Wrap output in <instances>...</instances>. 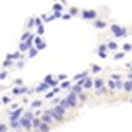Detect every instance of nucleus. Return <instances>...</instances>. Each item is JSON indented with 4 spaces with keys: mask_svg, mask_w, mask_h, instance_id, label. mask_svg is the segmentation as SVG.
<instances>
[{
    "mask_svg": "<svg viewBox=\"0 0 132 132\" xmlns=\"http://www.w3.org/2000/svg\"><path fill=\"white\" fill-rule=\"evenodd\" d=\"M51 114H53V118H55V122H62L63 120V114H65V109L62 108L60 104H55L53 108L50 109Z\"/></svg>",
    "mask_w": 132,
    "mask_h": 132,
    "instance_id": "1",
    "label": "nucleus"
},
{
    "mask_svg": "<svg viewBox=\"0 0 132 132\" xmlns=\"http://www.w3.org/2000/svg\"><path fill=\"white\" fill-rule=\"evenodd\" d=\"M35 35H37V34H34L30 39H27V41H21L20 46H18V50H20L21 53H28V50L35 46V44H34V41H35Z\"/></svg>",
    "mask_w": 132,
    "mask_h": 132,
    "instance_id": "2",
    "label": "nucleus"
},
{
    "mask_svg": "<svg viewBox=\"0 0 132 132\" xmlns=\"http://www.w3.org/2000/svg\"><path fill=\"white\" fill-rule=\"evenodd\" d=\"M111 32L114 37H127V28L125 27H120V25H111Z\"/></svg>",
    "mask_w": 132,
    "mask_h": 132,
    "instance_id": "3",
    "label": "nucleus"
},
{
    "mask_svg": "<svg viewBox=\"0 0 132 132\" xmlns=\"http://www.w3.org/2000/svg\"><path fill=\"white\" fill-rule=\"evenodd\" d=\"M81 18H83V20H86V21H95V20H97V11L85 9V11H81Z\"/></svg>",
    "mask_w": 132,
    "mask_h": 132,
    "instance_id": "4",
    "label": "nucleus"
},
{
    "mask_svg": "<svg viewBox=\"0 0 132 132\" xmlns=\"http://www.w3.org/2000/svg\"><path fill=\"white\" fill-rule=\"evenodd\" d=\"M23 108H16V109H12V111H9V122H12V120H20L21 116H23Z\"/></svg>",
    "mask_w": 132,
    "mask_h": 132,
    "instance_id": "5",
    "label": "nucleus"
},
{
    "mask_svg": "<svg viewBox=\"0 0 132 132\" xmlns=\"http://www.w3.org/2000/svg\"><path fill=\"white\" fill-rule=\"evenodd\" d=\"M20 123H21V129H23V130H32V129H34L32 120H30V118H27V116H21Z\"/></svg>",
    "mask_w": 132,
    "mask_h": 132,
    "instance_id": "6",
    "label": "nucleus"
},
{
    "mask_svg": "<svg viewBox=\"0 0 132 132\" xmlns=\"http://www.w3.org/2000/svg\"><path fill=\"white\" fill-rule=\"evenodd\" d=\"M78 99H79V95L78 93H74V92H69V95H67V101L71 104V109H74L76 106H78Z\"/></svg>",
    "mask_w": 132,
    "mask_h": 132,
    "instance_id": "7",
    "label": "nucleus"
},
{
    "mask_svg": "<svg viewBox=\"0 0 132 132\" xmlns=\"http://www.w3.org/2000/svg\"><path fill=\"white\" fill-rule=\"evenodd\" d=\"M50 88H51V85H50V83L42 81L41 85H39V86H35V88H34V90H35V93H46V92L50 90Z\"/></svg>",
    "mask_w": 132,
    "mask_h": 132,
    "instance_id": "8",
    "label": "nucleus"
},
{
    "mask_svg": "<svg viewBox=\"0 0 132 132\" xmlns=\"http://www.w3.org/2000/svg\"><path fill=\"white\" fill-rule=\"evenodd\" d=\"M41 120H42V122H46V123H50V125L55 122V118H53V114H51L50 109H48V111H44V113L41 114Z\"/></svg>",
    "mask_w": 132,
    "mask_h": 132,
    "instance_id": "9",
    "label": "nucleus"
},
{
    "mask_svg": "<svg viewBox=\"0 0 132 132\" xmlns=\"http://www.w3.org/2000/svg\"><path fill=\"white\" fill-rule=\"evenodd\" d=\"M34 44H35V48H37L39 51L46 50V46H48V44H46V42L41 39V35H35V41H34Z\"/></svg>",
    "mask_w": 132,
    "mask_h": 132,
    "instance_id": "10",
    "label": "nucleus"
},
{
    "mask_svg": "<svg viewBox=\"0 0 132 132\" xmlns=\"http://www.w3.org/2000/svg\"><path fill=\"white\" fill-rule=\"evenodd\" d=\"M25 93H28V88H25L23 85H21V86H14V88H12V95H25Z\"/></svg>",
    "mask_w": 132,
    "mask_h": 132,
    "instance_id": "11",
    "label": "nucleus"
},
{
    "mask_svg": "<svg viewBox=\"0 0 132 132\" xmlns=\"http://www.w3.org/2000/svg\"><path fill=\"white\" fill-rule=\"evenodd\" d=\"M97 53H99L101 58H106V56H108V44H101L99 50H97Z\"/></svg>",
    "mask_w": 132,
    "mask_h": 132,
    "instance_id": "12",
    "label": "nucleus"
},
{
    "mask_svg": "<svg viewBox=\"0 0 132 132\" xmlns=\"http://www.w3.org/2000/svg\"><path fill=\"white\" fill-rule=\"evenodd\" d=\"M5 58H11V60H23V53L18 50L16 53H9V55H7Z\"/></svg>",
    "mask_w": 132,
    "mask_h": 132,
    "instance_id": "13",
    "label": "nucleus"
},
{
    "mask_svg": "<svg viewBox=\"0 0 132 132\" xmlns=\"http://www.w3.org/2000/svg\"><path fill=\"white\" fill-rule=\"evenodd\" d=\"M83 86H85V90L93 88V79H92V78H85V79H83Z\"/></svg>",
    "mask_w": 132,
    "mask_h": 132,
    "instance_id": "14",
    "label": "nucleus"
},
{
    "mask_svg": "<svg viewBox=\"0 0 132 132\" xmlns=\"http://www.w3.org/2000/svg\"><path fill=\"white\" fill-rule=\"evenodd\" d=\"M85 78H88V71H85V72H79V74H76V76H74V81H83Z\"/></svg>",
    "mask_w": 132,
    "mask_h": 132,
    "instance_id": "15",
    "label": "nucleus"
},
{
    "mask_svg": "<svg viewBox=\"0 0 132 132\" xmlns=\"http://www.w3.org/2000/svg\"><path fill=\"white\" fill-rule=\"evenodd\" d=\"M37 53H39V50H37V48L34 46V48H30V50H28L27 56H28V58H35V56H37Z\"/></svg>",
    "mask_w": 132,
    "mask_h": 132,
    "instance_id": "16",
    "label": "nucleus"
},
{
    "mask_svg": "<svg viewBox=\"0 0 132 132\" xmlns=\"http://www.w3.org/2000/svg\"><path fill=\"white\" fill-rule=\"evenodd\" d=\"M58 104H60L65 111H67V109H71V104H69V101H67V97H65V99H60V102H58Z\"/></svg>",
    "mask_w": 132,
    "mask_h": 132,
    "instance_id": "17",
    "label": "nucleus"
},
{
    "mask_svg": "<svg viewBox=\"0 0 132 132\" xmlns=\"http://www.w3.org/2000/svg\"><path fill=\"white\" fill-rule=\"evenodd\" d=\"M41 123H42L41 116H35V118L32 120V125H34V129H39V127H41Z\"/></svg>",
    "mask_w": 132,
    "mask_h": 132,
    "instance_id": "18",
    "label": "nucleus"
},
{
    "mask_svg": "<svg viewBox=\"0 0 132 132\" xmlns=\"http://www.w3.org/2000/svg\"><path fill=\"white\" fill-rule=\"evenodd\" d=\"M93 27H95V28H106V21L95 20V21H93Z\"/></svg>",
    "mask_w": 132,
    "mask_h": 132,
    "instance_id": "19",
    "label": "nucleus"
},
{
    "mask_svg": "<svg viewBox=\"0 0 132 132\" xmlns=\"http://www.w3.org/2000/svg\"><path fill=\"white\" fill-rule=\"evenodd\" d=\"M12 65H14V60H11V58H5L4 63H2V67H4V69H9V67H12Z\"/></svg>",
    "mask_w": 132,
    "mask_h": 132,
    "instance_id": "20",
    "label": "nucleus"
},
{
    "mask_svg": "<svg viewBox=\"0 0 132 132\" xmlns=\"http://www.w3.org/2000/svg\"><path fill=\"white\" fill-rule=\"evenodd\" d=\"M9 125L14 129V130H20L21 129V123H20V120H12V122H9Z\"/></svg>",
    "mask_w": 132,
    "mask_h": 132,
    "instance_id": "21",
    "label": "nucleus"
},
{
    "mask_svg": "<svg viewBox=\"0 0 132 132\" xmlns=\"http://www.w3.org/2000/svg\"><path fill=\"white\" fill-rule=\"evenodd\" d=\"M50 129H51V125H50V123H46V122H42L41 127H39V130H41V132H50Z\"/></svg>",
    "mask_w": 132,
    "mask_h": 132,
    "instance_id": "22",
    "label": "nucleus"
},
{
    "mask_svg": "<svg viewBox=\"0 0 132 132\" xmlns=\"http://www.w3.org/2000/svg\"><path fill=\"white\" fill-rule=\"evenodd\" d=\"M93 88H95V90L104 88V81H102V79H95V81H93Z\"/></svg>",
    "mask_w": 132,
    "mask_h": 132,
    "instance_id": "23",
    "label": "nucleus"
},
{
    "mask_svg": "<svg viewBox=\"0 0 132 132\" xmlns=\"http://www.w3.org/2000/svg\"><path fill=\"white\" fill-rule=\"evenodd\" d=\"M63 11V4H53V12H62Z\"/></svg>",
    "mask_w": 132,
    "mask_h": 132,
    "instance_id": "24",
    "label": "nucleus"
},
{
    "mask_svg": "<svg viewBox=\"0 0 132 132\" xmlns=\"http://www.w3.org/2000/svg\"><path fill=\"white\" fill-rule=\"evenodd\" d=\"M71 81H67V79H65V81H60V88H65V90H71Z\"/></svg>",
    "mask_w": 132,
    "mask_h": 132,
    "instance_id": "25",
    "label": "nucleus"
},
{
    "mask_svg": "<svg viewBox=\"0 0 132 132\" xmlns=\"http://www.w3.org/2000/svg\"><path fill=\"white\" fill-rule=\"evenodd\" d=\"M30 106H32V109H39V108L42 106V101H32Z\"/></svg>",
    "mask_w": 132,
    "mask_h": 132,
    "instance_id": "26",
    "label": "nucleus"
},
{
    "mask_svg": "<svg viewBox=\"0 0 132 132\" xmlns=\"http://www.w3.org/2000/svg\"><path fill=\"white\" fill-rule=\"evenodd\" d=\"M123 90L125 92H132V81L129 79L127 83H123Z\"/></svg>",
    "mask_w": 132,
    "mask_h": 132,
    "instance_id": "27",
    "label": "nucleus"
},
{
    "mask_svg": "<svg viewBox=\"0 0 132 132\" xmlns=\"http://www.w3.org/2000/svg\"><path fill=\"white\" fill-rule=\"evenodd\" d=\"M108 50H111V51H116L118 50V44H116V42H108Z\"/></svg>",
    "mask_w": 132,
    "mask_h": 132,
    "instance_id": "28",
    "label": "nucleus"
},
{
    "mask_svg": "<svg viewBox=\"0 0 132 132\" xmlns=\"http://www.w3.org/2000/svg\"><path fill=\"white\" fill-rule=\"evenodd\" d=\"M108 88H109V90H116V81H114V79H109V81H108Z\"/></svg>",
    "mask_w": 132,
    "mask_h": 132,
    "instance_id": "29",
    "label": "nucleus"
},
{
    "mask_svg": "<svg viewBox=\"0 0 132 132\" xmlns=\"http://www.w3.org/2000/svg\"><path fill=\"white\" fill-rule=\"evenodd\" d=\"M123 56H125V51H118V53L114 55V60H122Z\"/></svg>",
    "mask_w": 132,
    "mask_h": 132,
    "instance_id": "30",
    "label": "nucleus"
},
{
    "mask_svg": "<svg viewBox=\"0 0 132 132\" xmlns=\"http://www.w3.org/2000/svg\"><path fill=\"white\" fill-rule=\"evenodd\" d=\"M34 25H35V18H30V20L27 21V28H32Z\"/></svg>",
    "mask_w": 132,
    "mask_h": 132,
    "instance_id": "31",
    "label": "nucleus"
},
{
    "mask_svg": "<svg viewBox=\"0 0 132 132\" xmlns=\"http://www.w3.org/2000/svg\"><path fill=\"white\" fill-rule=\"evenodd\" d=\"M0 132H9V127H7V123H0Z\"/></svg>",
    "mask_w": 132,
    "mask_h": 132,
    "instance_id": "32",
    "label": "nucleus"
},
{
    "mask_svg": "<svg viewBox=\"0 0 132 132\" xmlns=\"http://www.w3.org/2000/svg\"><path fill=\"white\" fill-rule=\"evenodd\" d=\"M123 51H125V53H127V51H132V44H129V42L123 44Z\"/></svg>",
    "mask_w": 132,
    "mask_h": 132,
    "instance_id": "33",
    "label": "nucleus"
},
{
    "mask_svg": "<svg viewBox=\"0 0 132 132\" xmlns=\"http://www.w3.org/2000/svg\"><path fill=\"white\" fill-rule=\"evenodd\" d=\"M2 104H5V106L11 104V97H7V95H5V97H2Z\"/></svg>",
    "mask_w": 132,
    "mask_h": 132,
    "instance_id": "34",
    "label": "nucleus"
},
{
    "mask_svg": "<svg viewBox=\"0 0 132 132\" xmlns=\"http://www.w3.org/2000/svg\"><path fill=\"white\" fill-rule=\"evenodd\" d=\"M102 69L101 67H99V65H92V72H95V74H97V72H101Z\"/></svg>",
    "mask_w": 132,
    "mask_h": 132,
    "instance_id": "35",
    "label": "nucleus"
},
{
    "mask_svg": "<svg viewBox=\"0 0 132 132\" xmlns=\"http://www.w3.org/2000/svg\"><path fill=\"white\" fill-rule=\"evenodd\" d=\"M16 67H18V69H23V67H25V62H23V60H18V62H16Z\"/></svg>",
    "mask_w": 132,
    "mask_h": 132,
    "instance_id": "36",
    "label": "nucleus"
},
{
    "mask_svg": "<svg viewBox=\"0 0 132 132\" xmlns=\"http://www.w3.org/2000/svg\"><path fill=\"white\" fill-rule=\"evenodd\" d=\"M78 12H79L78 7H71V14H72V16H78Z\"/></svg>",
    "mask_w": 132,
    "mask_h": 132,
    "instance_id": "37",
    "label": "nucleus"
},
{
    "mask_svg": "<svg viewBox=\"0 0 132 132\" xmlns=\"http://www.w3.org/2000/svg\"><path fill=\"white\" fill-rule=\"evenodd\" d=\"M14 85H16V86H21V85H23V79L16 78V79H14Z\"/></svg>",
    "mask_w": 132,
    "mask_h": 132,
    "instance_id": "38",
    "label": "nucleus"
},
{
    "mask_svg": "<svg viewBox=\"0 0 132 132\" xmlns=\"http://www.w3.org/2000/svg\"><path fill=\"white\" fill-rule=\"evenodd\" d=\"M5 78H7V71H2V72H0V79H2V81H4V79H5Z\"/></svg>",
    "mask_w": 132,
    "mask_h": 132,
    "instance_id": "39",
    "label": "nucleus"
},
{
    "mask_svg": "<svg viewBox=\"0 0 132 132\" xmlns=\"http://www.w3.org/2000/svg\"><path fill=\"white\" fill-rule=\"evenodd\" d=\"M111 79H114V81H120L122 78H120V74H113V76H111Z\"/></svg>",
    "mask_w": 132,
    "mask_h": 132,
    "instance_id": "40",
    "label": "nucleus"
},
{
    "mask_svg": "<svg viewBox=\"0 0 132 132\" xmlns=\"http://www.w3.org/2000/svg\"><path fill=\"white\" fill-rule=\"evenodd\" d=\"M71 18H72L71 12H69V14H63V16H62V20H71Z\"/></svg>",
    "mask_w": 132,
    "mask_h": 132,
    "instance_id": "41",
    "label": "nucleus"
},
{
    "mask_svg": "<svg viewBox=\"0 0 132 132\" xmlns=\"http://www.w3.org/2000/svg\"><path fill=\"white\" fill-rule=\"evenodd\" d=\"M65 79H67V76H65V74H60V76H58V81H65Z\"/></svg>",
    "mask_w": 132,
    "mask_h": 132,
    "instance_id": "42",
    "label": "nucleus"
},
{
    "mask_svg": "<svg viewBox=\"0 0 132 132\" xmlns=\"http://www.w3.org/2000/svg\"><path fill=\"white\" fill-rule=\"evenodd\" d=\"M9 132H18V130H9Z\"/></svg>",
    "mask_w": 132,
    "mask_h": 132,
    "instance_id": "43",
    "label": "nucleus"
},
{
    "mask_svg": "<svg viewBox=\"0 0 132 132\" xmlns=\"http://www.w3.org/2000/svg\"><path fill=\"white\" fill-rule=\"evenodd\" d=\"M0 106H2V99H0Z\"/></svg>",
    "mask_w": 132,
    "mask_h": 132,
    "instance_id": "44",
    "label": "nucleus"
},
{
    "mask_svg": "<svg viewBox=\"0 0 132 132\" xmlns=\"http://www.w3.org/2000/svg\"><path fill=\"white\" fill-rule=\"evenodd\" d=\"M130 104H132V99H130Z\"/></svg>",
    "mask_w": 132,
    "mask_h": 132,
    "instance_id": "45",
    "label": "nucleus"
},
{
    "mask_svg": "<svg viewBox=\"0 0 132 132\" xmlns=\"http://www.w3.org/2000/svg\"><path fill=\"white\" fill-rule=\"evenodd\" d=\"M130 81H132V79H130Z\"/></svg>",
    "mask_w": 132,
    "mask_h": 132,
    "instance_id": "46",
    "label": "nucleus"
}]
</instances>
